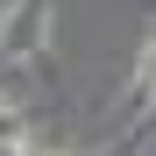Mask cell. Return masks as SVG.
<instances>
[{
    "label": "cell",
    "instance_id": "cell-1",
    "mask_svg": "<svg viewBox=\"0 0 156 156\" xmlns=\"http://www.w3.org/2000/svg\"><path fill=\"white\" fill-rule=\"evenodd\" d=\"M50 36H57V7H50V0H21V14H14L7 36H0V50H43Z\"/></svg>",
    "mask_w": 156,
    "mask_h": 156
}]
</instances>
